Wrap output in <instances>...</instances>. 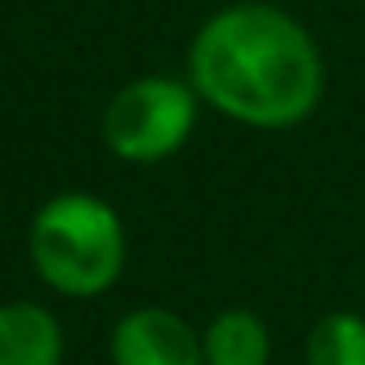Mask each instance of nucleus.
<instances>
[{"label": "nucleus", "instance_id": "2", "mask_svg": "<svg viewBox=\"0 0 365 365\" xmlns=\"http://www.w3.org/2000/svg\"><path fill=\"white\" fill-rule=\"evenodd\" d=\"M35 279L65 301H95L116 288L129 262L120 211L91 190H61L39 202L26 228Z\"/></svg>", "mask_w": 365, "mask_h": 365}, {"label": "nucleus", "instance_id": "4", "mask_svg": "<svg viewBox=\"0 0 365 365\" xmlns=\"http://www.w3.org/2000/svg\"><path fill=\"white\" fill-rule=\"evenodd\" d=\"M112 365H207L202 331L168 305H133L112 322Z\"/></svg>", "mask_w": 365, "mask_h": 365}, {"label": "nucleus", "instance_id": "7", "mask_svg": "<svg viewBox=\"0 0 365 365\" xmlns=\"http://www.w3.org/2000/svg\"><path fill=\"white\" fill-rule=\"evenodd\" d=\"M305 365H365V314H322L305 335Z\"/></svg>", "mask_w": 365, "mask_h": 365}, {"label": "nucleus", "instance_id": "6", "mask_svg": "<svg viewBox=\"0 0 365 365\" xmlns=\"http://www.w3.org/2000/svg\"><path fill=\"white\" fill-rule=\"evenodd\" d=\"M271 327L262 322V314L245 305H228L211 314V322L202 327L207 365H271Z\"/></svg>", "mask_w": 365, "mask_h": 365}, {"label": "nucleus", "instance_id": "1", "mask_svg": "<svg viewBox=\"0 0 365 365\" xmlns=\"http://www.w3.org/2000/svg\"><path fill=\"white\" fill-rule=\"evenodd\" d=\"M185 78L224 120L284 133L322 108L327 56L297 14L271 0H232L194 31Z\"/></svg>", "mask_w": 365, "mask_h": 365}, {"label": "nucleus", "instance_id": "5", "mask_svg": "<svg viewBox=\"0 0 365 365\" xmlns=\"http://www.w3.org/2000/svg\"><path fill=\"white\" fill-rule=\"evenodd\" d=\"M0 365H65V327L43 301H0Z\"/></svg>", "mask_w": 365, "mask_h": 365}, {"label": "nucleus", "instance_id": "3", "mask_svg": "<svg viewBox=\"0 0 365 365\" xmlns=\"http://www.w3.org/2000/svg\"><path fill=\"white\" fill-rule=\"evenodd\" d=\"M198 112H202V99L190 86V78L142 73L108 99L99 133L120 163L150 168L190 146L198 129Z\"/></svg>", "mask_w": 365, "mask_h": 365}]
</instances>
